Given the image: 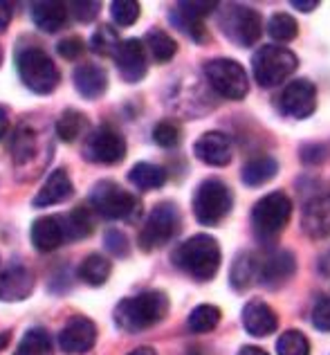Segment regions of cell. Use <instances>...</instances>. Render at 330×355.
<instances>
[{
	"label": "cell",
	"instance_id": "1",
	"mask_svg": "<svg viewBox=\"0 0 330 355\" xmlns=\"http://www.w3.org/2000/svg\"><path fill=\"white\" fill-rule=\"evenodd\" d=\"M168 313V297L162 291H144L135 297L121 299L115 308V324L126 333L153 329Z\"/></svg>",
	"mask_w": 330,
	"mask_h": 355
},
{
	"label": "cell",
	"instance_id": "2",
	"mask_svg": "<svg viewBox=\"0 0 330 355\" xmlns=\"http://www.w3.org/2000/svg\"><path fill=\"white\" fill-rule=\"evenodd\" d=\"M220 245L209 234H196L186 239L173 252V263L196 282H211L220 268Z\"/></svg>",
	"mask_w": 330,
	"mask_h": 355
},
{
	"label": "cell",
	"instance_id": "3",
	"mask_svg": "<svg viewBox=\"0 0 330 355\" xmlns=\"http://www.w3.org/2000/svg\"><path fill=\"white\" fill-rule=\"evenodd\" d=\"M88 207L106 220L137 223L141 216V200L133 191H126L112 180H101L92 187Z\"/></svg>",
	"mask_w": 330,
	"mask_h": 355
},
{
	"label": "cell",
	"instance_id": "4",
	"mask_svg": "<svg viewBox=\"0 0 330 355\" xmlns=\"http://www.w3.org/2000/svg\"><path fill=\"white\" fill-rule=\"evenodd\" d=\"M16 70L25 88H30L36 95H50L61 81V72L50 59V54L41 48H34V45L18 52Z\"/></svg>",
	"mask_w": 330,
	"mask_h": 355
},
{
	"label": "cell",
	"instance_id": "5",
	"mask_svg": "<svg viewBox=\"0 0 330 355\" xmlns=\"http://www.w3.org/2000/svg\"><path fill=\"white\" fill-rule=\"evenodd\" d=\"M292 216V200L283 191H272L254 205L252 227L261 243H275Z\"/></svg>",
	"mask_w": 330,
	"mask_h": 355
},
{
	"label": "cell",
	"instance_id": "6",
	"mask_svg": "<svg viewBox=\"0 0 330 355\" xmlns=\"http://www.w3.org/2000/svg\"><path fill=\"white\" fill-rule=\"evenodd\" d=\"M297 54L283 45H263L252 57V72L259 86L275 88L297 72Z\"/></svg>",
	"mask_w": 330,
	"mask_h": 355
},
{
	"label": "cell",
	"instance_id": "7",
	"mask_svg": "<svg viewBox=\"0 0 330 355\" xmlns=\"http://www.w3.org/2000/svg\"><path fill=\"white\" fill-rule=\"evenodd\" d=\"M234 207V191L223 180L209 178L198 184L193 193V214L200 225L214 227L229 216Z\"/></svg>",
	"mask_w": 330,
	"mask_h": 355
},
{
	"label": "cell",
	"instance_id": "8",
	"mask_svg": "<svg viewBox=\"0 0 330 355\" xmlns=\"http://www.w3.org/2000/svg\"><path fill=\"white\" fill-rule=\"evenodd\" d=\"M218 23L225 36L238 48H252L263 36V16L254 7H245L238 3L225 5L218 12Z\"/></svg>",
	"mask_w": 330,
	"mask_h": 355
},
{
	"label": "cell",
	"instance_id": "9",
	"mask_svg": "<svg viewBox=\"0 0 330 355\" xmlns=\"http://www.w3.org/2000/svg\"><path fill=\"white\" fill-rule=\"evenodd\" d=\"M180 232V211L173 202H159L155 205V209L150 211V216L146 218L144 227L139 230V248L144 252H153L168 245L175 234Z\"/></svg>",
	"mask_w": 330,
	"mask_h": 355
},
{
	"label": "cell",
	"instance_id": "10",
	"mask_svg": "<svg viewBox=\"0 0 330 355\" xmlns=\"http://www.w3.org/2000/svg\"><path fill=\"white\" fill-rule=\"evenodd\" d=\"M205 77L209 86L225 99H245L250 92L248 70L234 59H211L205 63Z\"/></svg>",
	"mask_w": 330,
	"mask_h": 355
},
{
	"label": "cell",
	"instance_id": "11",
	"mask_svg": "<svg viewBox=\"0 0 330 355\" xmlns=\"http://www.w3.org/2000/svg\"><path fill=\"white\" fill-rule=\"evenodd\" d=\"M83 157L94 164H117L126 157V139L115 128L99 126L83 142Z\"/></svg>",
	"mask_w": 330,
	"mask_h": 355
},
{
	"label": "cell",
	"instance_id": "12",
	"mask_svg": "<svg viewBox=\"0 0 330 355\" xmlns=\"http://www.w3.org/2000/svg\"><path fill=\"white\" fill-rule=\"evenodd\" d=\"M281 115L292 119H308L317 110V88L310 79L290 81L279 95Z\"/></svg>",
	"mask_w": 330,
	"mask_h": 355
},
{
	"label": "cell",
	"instance_id": "13",
	"mask_svg": "<svg viewBox=\"0 0 330 355\" xmlns=\"http://www.w3.org/2000/svg\"><path fill=\"white\" fill-rule=\"evenodd\" d=\"M295 272L297 259L290 250H270L263 259H257V279L270 291L286 286Z\"/></svg>",
	"mask_w": 330,
	"mask_h": 355
},
{
	"label": "cell",
	"instance_id": "14",
	"mask_svg": "<svg viewBox=\"0 0 330 355\" xmlns=\"http://www.w3.org/2000/svg\"><path fill=\"white\" fill-rule=\"evenodd\" d=\"M216 9H218V3H200V0L177 3L171 12V23L180 27L186 36H191L196 43H207L209 41V30L205 25V18L214 14Z\"/></svg>",
	"mask_w": 330,
	"mask_h": 355
},
{
	"label": "cell",
	"instance_id": "15",
	"mask_svg": "<svg viewBox=\"0 0 330 355\" xmlns=\"http://www.w3.org/2000/svg\"><path fill=\"white\" fill-rule=\"evenodd\" d=\"M115 65L121 74V79H124L126 83H139L146 77V70H148L144 43H141L139 39L121 41L117 52H115Z\"/></svg>",
	"mask_w": 330,
	"mask_h": 355
},
{
	"label": "cell",
	"instance_id": "16",
	"mask_svg": "<svg viewBox=\"0 0 330 355\" xmlns=\"http://www.w3.org/2000/svg\"><path fill=\"white\" fill-rule=\"evenodd\" d=\"M97 342V326L88 317H72L59 333V347L68 355L88 353Z\"/></svg>",
	"mask_w": 330,
	"mask_h": 355
},
{
	"label": "cell",
	"instance_id": "17",
	"mask_svg": "<svg viewBox=\"0 0 330 355\" xmlns=\"http://www.w3.org/2000/svg\"><path fill=\"white\" fill-rule=\"evenodd\" d=\"M193 153L198 160L209 166H227L232 162V139L220 130H209L198 137Z\"/></svg>",
	"mask_w": 330,
	"mask_h": 355
},
{
	"label": "cell",
	"instance_id": "18",
	"mask_svg": "<svg viewBox=\"0 0 330 355\" xmlns=\"http://www.w3.org/2000/svg\"><path fill=\"white\" fill-rule=\"evenodd\" d=\"M243 326L254 338H268L279 329V317L263 299H252L243 308Z\"/></svg>",
	"mask_w": 330,
	"mask_h": 355
},
{
	"label": "cell",
	"instance_id": "19",
	"mask_svg": "<svg viewBox=\"0 0 330 355\" xmlns=\"http://www.w3.org/2000/svg\"><path fill=\"white\" fill-rule=\"evenodd\" d=\"M74 193V184L72 178L65 169H54L47 175L45 184L36 191L32 205L34 207H52V205H61L68 198H72Z\"/></svg>",
	"mask_w": 330,
	"mask_h": 355
},
{
	"label": "cell",
	"instance_id": "20",
	"mask_svg": "<svg viewBox=\"0 0 330 355\" xmlns=\"http://www.w3.org/2000/svg\"><path fill=\"white\" fill-rule=\"evenodd\" d=\"M301 230L315 241L330 236V196H317L306 205Z\"/></svg>",
	"mask_w": 330,
	"mask_h": 355
},
{
	"label": "cell",
	"instance_id": "21",
	"mask_svg": "<svg viewBox=\"0 0 330 355\" xmlns=\"http://www.w3.org/2000/svg\"><path fill=\"white\" fill-rule=\"evenodd\" d=\"M72 79H74V88H77V92L83 99L94 101V99L103 97V92L108 90V74L97 63L77 65Z\"/></svg>",
	"mask_w": 330,
	"mask_h": 355
},
{
	"label": "cell",
	"instance_id": "22",
	"mask_svg": "<svg viewBox=\"0 0 330 355\" xmlns=\"http://www.w3.org/2000/svg\"><path fill=\"white\" fill-rule=\"evenodd\" d=\"M34 291V275L25 266H12L0 275V299L23 302Z\"/></svg>",
	"mask_w": 330,
	"mask_h": 355
},
{
	"label": "cell",
	"instance_id": "23",
	"mask_svg": "<svg viewBox=\"0 0 330 355\" xmlns=\"http://www.w3.org/2000/svg\"><path fill=\"white\" fill-rule=\"evenodd\" d=\"M34 25L45 34H56L68 23V7L59 0H36L30 5Z\"/></svg>",
	"mask_w": 330,
	"mask_h": 355
},
{
	"label": "cell",
	"instance_id": "24",
	"mask_svg": "<svg viewBox=\"0 0 330 355\" xmlns=\"http://www.w3.org/2000/svg\"><path fill=\"white\" fill-rule=\"evenodd\" d=\"M32 245L39 252H54L59 245H63L65 234L59 216H41L32 223Z\"/></svg>",
	"mask_w": 330,
	"mask_h": 355
},
{
	"label": "cell",
	"instance_id": "25",
	"mask_svg": "<svg viewBox=\"0 0 330 355\" xmlns=\"http://www.w3.org/2000/svg\"><path fill=\"white\" fill-rule=\"evenodd\" d=\"M63 225L65 241H81L92 234L94 230V211L88 205H77L68 216H59Z\"/></svg>",
	"mask_w": 330,
	"mask_h": 355
},
{
	"label": "cell",
	"instance_id": "26",
	"mask_svg": "<svg viewBox=\"0 0 330 355\" xmlns=\"http://www.w3.org/2000/svg\"><path fill=\"white\" fill-rule=\"evenodd\" d=\"M279 173V162L272 155H259L243 166V182L248 187H263Z\"/></svg>",
	"mask_w": 330,
	"mask_h": 355
},
{
	"label": "cell",
	"instance_id": "27",
	"mask_svg": "<svg viewBox=\"0 0 330 355\" xmlns=\"http://www.w3.org/2000/svg\"><path fill=\"white\" fill-rule=\"evenodd\" d=\"M128 180L133 187L141 191H150V189H159L166 182V171L164 166L159 164H150V162H137L133 169L128 171Z\"/></svg>",
	"mask_w": 330,
	"mask_h": 355
},
{
	"label": "cell",
	"instance_id": "28",
	"mask_svg": "<svg viewBox=\"0 0 330 355\" xmlns=\"http://www.w3.org/2000/svg\"><path fill=\"white\" fill-rule=\"evenodd\" d=\"M257 254H252V252H241L238 257L234 259L232 263V270H229V284L234 291H248L252 286V282L257 279Z\"/></svg>",
	"mask_w": 330,
	"mask_h": 355
},
{
	"label": "cell",
	"instance_id": "29",
	"mask_svg": "<svg viewBox=\"0 0 330 355\" xmlns=\"http://www.w3.org/2000/svg\"><path fill=\"white\" fill-rule=\"evenodd\" d=\"M141 43H144V50L150 54V59L157 63H168L177 54L175 39L168 36L164 30H150Z\"/></svg>",
	"mask_w": 330,
	"mask_h": 355
},
{
	"label": "cell",
	"instance_id": "30",
	"mask_svg": "<svg viewBox=\"0 0 330 355\" xmlns=\"http://www.w3.org/2000/svg\"><path fill=\"white\" fill-rule=\"evenodd\" d=\"M14 355H54L52 335L47 333L43 326L30 329L23 335V340L18 342V347L14 349Z\"/></svg>",
	"mask_w": 330,
	"mask_h": 355
},
{
	"label": "cell",
	"instance_id": "31",
	"mask_svg": "<svg viewBox=\"0 0 330 355\" xmlns=\"http://www.w3.org/2000/svg\"><path fill=\"white\" fill-rule=\"evenodd\" d=\"M112 272V263L103 254H90L81 261L79 266V279L88 286H103L108 282V277Z\"/></svg>",
	"mask_w": 330,
	"mask_h": 355
},
{
	"label": "cell",
	"instance_id": "32",
	"mask_svg": "<svg viewBox=\"0 0 330 355\" xmlns=\"http://www.w3.org/2000/svg\"><path fill=\"white\" fill-rule=\"evenodd\" d=\"M83 130H86V115L79 113V110H74V108L63 110L61 117L56 119V135L68 144L77 142V139L83 135Z\"/></svg>",
	"mask_w": 330,
	"mask_h": 355
},
{
	"label": "cell",
	"instance_id": "33",
	"mask_svg": "<svg viewBox=\"0 0 330 355\" xmlns=\"http://www.w3.org/2000/svg\"><path fill=\"white\" fill-rule=\"evenodd\" d=\"M220 308L218 306H211V304H200L196 306L191 315H189L186 326L191 329L193 333H209L214 331L216 326L220 324Z\"/></svg>",
	"mask_w": 330,
	"mask_h": 355
},
{
	"label": "cell",
	"instance_id": "34",
	"mask_svg": "<svg viewBox=\"0 0 330 355\" xmlns=\"http://www.w3.org/2000/svg\"><path fill=\"white\" fill-rule=\"evenodd\" d=\"M268 34L279 43H288L295 41L299 34V25L295 21V16H290L286 12H277L275 16L268 21Z\"/></svg>",
	"mask_w": 330,
	"mask_h": 355
},
{
	"label": "cell",
	"instance_id": "35",
	"mask_svg": "<svg viewBox=\"0 0 330 355\" xmlns=\"http://www.w3.org/2000/svg\"><path fill=\"white\" fill-rule=\"evenodd\" d=\"M119 43H121V39H119L117 30H112L110 25H101V27H97V32L92 34L90 50L94 54H99V57H115Z\"/></svg>",
	"mask_w": 330,
	"mask_h": 355
},
{
	"label": "cell",
	"instance_id": "36",
	"mask_svg": "<svg viewBox=\"0 0 330 355\" xmlns=\"http://www.w3.org/2000/svg\"><path fill=\"white\" fill-rule=\"evenodd\" d=\"M279 355H310V342L301 331H286L277 340Z\"/></svg>",
	"mask_w": 330,
	"mask_h": 355
},
{
	"label": "cell",
	"instance_id": "37",
	"mask_svg": "<svg viewBox=\"0 0 330 355\" xmlns=\"http://www.w3.org/2000/svg\"><path fill=\"white\" fill-rule=\"evenodd\" d=\"M12 153H14V162L23 164L32 157L34 153V130L30 126H18L14 142H12Z\"/></svg>",
	"mask_w": 330,
	"mask_h": 355
},
{
	"label": "cell",
	"instance_id": "38",
	"mask_svg": "<svg viewBox=\"0 0 330 355\" xmlns=\"http://www.w3.org/2000/svg\"><path fill=\"white\" fill-rule=\"evenodd\" d=\"M110 14H112V21L119 27H130L137 23V18L141 14V5L135 3V0H115V3L110 5Z\"/></svg>",
	"mask_w": 330,
	"mask_h": 355
},
{
	"label": "cell",
	"instance_id": "39",
	"mask_svg": "<svg viewBox=\"0 0 330 355\" xmlns=\"http://www.w3.org/2000/svg\"><path fill=\"white\" fill-rule=\"evenodd\" d=\"M180 126L175 124L171 119H164V121H157L153 126V142L162 148H173L180 144Z\"/></svg>",
	"mask_w": 330,
	"mask_h": 355
},
{
	"label": "cell",
	"instance_id": "40",
	"mask_svg": "<svg viewBox=\"0 0 330 355\" xmlns=\"http://www.w3.org/2000/svg\"><path fill=\"white\" fill-rule=\"evenodd\" d=\"M103 245H106V250L110 252L112 257H117V259L130 254L128 239H126V234H121V230L110 227L106 234H103Z\"/></svg>",
	"mask_w": 330,
	"mask_h": 355
},
{
	"label": "cell",
	"instance_id": "41",
	"mask_svg": "<svg viewBox=\"0 0 330 355\" xmlns=\"http://www.w3.org/2000/svg\"><path fill=\"white\" fill-rule=\"evenodd\" d=\"M65 7H68V12L77 18L79 23H92L99 14V3H94V0H74V3Z\"/></svg>",
	"mask_w": 330,
	"mask_h": 355
},
{
	"label": "cell",
	"instance_id": "42",
	"mask_svg": "<svg viewBox=\"0 0 330 355\" xmlns=\"http://www.w3.org/2000/svg\"><path fill=\"white\" fill-rule=\"evenodd\" d=\"M313 326L317 331L330 333V297H319L313 306Z\"/></svg>",
	"mask_w": 330,
	"mask_h": 355
},
{
	"label": "cell",
	"instance_id": "43",
	"mask_svg": "<svg viewBox=\"0 0 330 355\" xmlns=\"http://www.w3.org/2000/svg\"><path fill=\"white\" fill-rule=\"evenodd\" d=\"M59 54L63 59H68V61H77L83 52H86V43H83L79 36H68V39H63L59 43Z\"/></svg>",
	"mask_w": 330,
	"mask_h": 355
},
{
	"label": "cell",
	"instance_id": "44",
	"mask_svg": "<svg viewBox=\"0 0 330 355\" xmlns=\"http://www.w3.org/2000/svg\"><path fill=\"white\" fill-rule=\"evenodd\" d=\"M326 146L324 144H308L301 148V160H304L306 164H317V162H322L324 157H326Z\"/></svg>",
	"mask_w": 330,
	"mask_h": 355
},
{
	"label": "cell",
	"instance_id": "45",
	"mask_svg": "<svg viewBox=\"0 0 330 355\" xmlns=\"http://www.w3.org/2000/svg\"><path fill=\"white\" fill-rule=\"evenodd\" d=\"M12 16H14V5L12 3H3V0H0V32L9 27V23H12Z\"/></svg>",
	"mask_w": 330,
	"mask_h": 355
},
{
	"label": "cell",
	"instance_id": "46",
	"mask_svg": "<svg viewBox=\"0 0 330 355\" xmlns=\"http://www.w3.org/2000/svg\"><path fill=\"white\" fill-rule=\"evenodd\" d=\"M290 5L295 9H299V12L310 14V12H315V9L319 7V0H292Z\"/></svg>",
	"mask_w": 330,
	"mask_h": 355
},
{
	"label": "cell",
	"instance_id": "47",
	"mask_svg": "<svg viewBox=\"0 0 330 355\" xmlns=\"http://www.w3.org/2000/svg\"><path fill=\"white\" fill-rule=\"evenodd\" d=\"M7 130H9V115H7V110L0 106V139L7 135Z\"/></svg>",
	"mask_w": 330,
	"mask_h": 355
},
{
	"label": "cell",
	"instance_id": "48",
	"mask_svg": "<svg viewBox=\"0 0 330 355\" xmlns=\"http://www.w3.org/2000/svg\"><path fill=\"white\" fill-rule=\"evenodd\" d=\"M238 355H270L266 349H261V347H243L238 351Z\"/></svg>",
	"mask_w": 330,
	"mask_h": 355
},
{
	"label": "cell",
	"instance_id": "49",
	"mask_svg": "<svg viewBox=\"0 0 330 355\" xmlns=\"http://www.w3.org/2000/svg\"><path fill=\"white\" fill-rule=\"evenodd\" d=\"M128 355H157L153 349L150 347H139V349H135V351H130Z\"/></svg>",
	"mask_w": 330,
	"mask_h": 355
},
{
	"label": "cell",
	"instance_id": "50",
	"mask_svg": "<svg viewBox=\"0 0 330 355\" xmlns=\"http://www.w3.org/2000/svg\"><path fill=\"white\" fill-rule=\"evenodd\" d=\"M7 344H9V333H0V351L7 349Z\"/></svg>",
	"mask_w": 330,
	"mask_h": 355
},
{
	"label": "cell",
	"instance_id": "51",
	"mask_svg": "<svg viewBox=\"0 0 330 355\" xmlns=\"http://www.w3.org/2000/svg\"><path fill=\"white\" fill-rule=\"evenodd\" d=\"M0 63H3V50H0Z\"/></svg>",
	"mask_w": 330,
	"mask_h": 355
}]
</instances>
